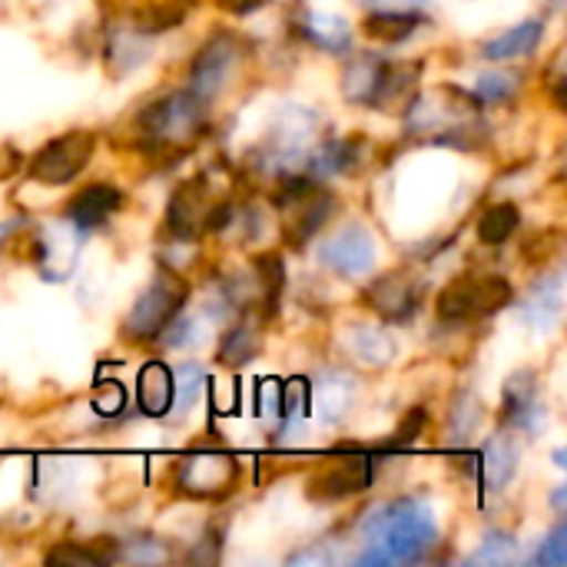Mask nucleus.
<instances>
[{
	"label": "nucleus",
	"instance_id": "obj_1",
	"mask_svg": "<svg viewBox=\"0 0 567 567\" xmlns=\"http://www.w3.org/2000/svg\"><path fill=\"white\" fill-rule=\"evenodd\" d=\"M369 551L359 558V565H395V561H422L429 548L439 542V525L429 512V505L405 498L385 505L369 525Z\"/></svg>",
	"mask_w": 567,
	"mask_h": 567
},
{
	"label": "nucleus",
	"instance_id": "obj_2",
	"mask_svg": "<svg viewBox=\"0 0 567 567\" xmlns=\"http://www.w3.org/2000/svg\"><path fill=\"white\" fill-rule=\"evenodd\" d=\"M272 203L282 216V243L289 249H302L329 223V216L336 209V196L309 176L282 179Z\"/></svg>",
	"mask_w": 567,
	"mask_h": 567
},
{
	"label": "nucleus",
	"instance_id": "obj_3",
	"mask_svg": "<svg viewBox=\"0 0 567 567\" xmlns=\"http://www.w3.org/2000/svg\"><path fill=\"white\" fill-rule=\"evenodd\" d=\"M512 302H515V289L505 276H495V272L458 276L439 292L435 312L445 322H472V319L495 316Z\"/></svg>",
	"mask_w": 567,
	"mask_h": 567
},
{
	"label": "nucleus",
	"instance_id": "obj_4",
	"mask_svg": "<svg viewBox=\"0 0 567 567\" xmlns=\"http://www.w3.org/2000/svg\"><path fill=\"white\" fill-rule=\"evenodd\" d=\"M203 126H206V103L196 100L189 90L159 96L140 113V130L146 133V143L159 150H183L199 136Z\"/></svg>",
	"mask_w": 567,
	"mask_h": 567
},
{
	"label": "nucleus",
	"instance_id": "obj_5",
	"mask_svg": "<svg viewBox=\"0 0 567 567\" xmlns=\"http://www.w3.org/2000/svg\"><path fill=\"white\" fill-rule=\"evenodd\" d=\"M189 296L186 279H179L176 272H159L133 302V309L126 312L123 322V336L130 342H153L159 339V332L183 312Z\"/></svg>",
	"mask_w": 567,
	"mask_h": 567
},
{
	"label": "nucleus",
	"instance_id": "obj_6",
	"mask_svg": "<svg viewBox=\"0 0 567 567\" xmlns=\"http://www.w3.org/2000/svg\"><path fill=\"white\" fill-rule=\"evenodd\" d=\"M96 136L86 130H70L63 136H53L33 159H30V176L43 186H63L73 183L86 163L93 159Z\"/></svg>",
	"mask_w": 567,
	"mask_h": 567
},
{
	"label": "nucleus",
	"instance_id": "obj_7",
	"mask_svg": "<svg viewBox=\"0 0 567 567\" xmlns=\"http://www.w3.org/2000/svg\"><path fill=\"white\" fill-rule=\"evenodd\" d=\"M239 482V465L226 452H193L176 468V488L189 498L229 495Z\"/></svg>",
	"mask_w": 567,
	"mask_h": 567
},
{
	"label": "nucleus",
	"instance_id": "obj_8",
	"mask_svg": "<svg viewBox=\"0 0 567 567\" xmlns=\"http://www.w3.org/2000/svg\"><path fill=\"white\" fill-rule=\"evenodd\" d=\"M239 53L243 50L233 33H216L213 40H206L189 66V93L203 103L219 96L239 66Z\"/></svg>",
	"mask_w": 567,
	"mask_h": 567
},
{
	"label": "nucleus",
	"instance_id": "obj_9",
	"mask_svg": "<svg viewBox=\"0 0 567 567\" xmlns=\"http://www.w3.org/2000/svg\"><path fill=\"white\" fill-rule=\"evenodd\" d=\"M372 485V462L365 455H346V458H332L326 465H319L309 478L306 495L312 502H346L352 495H362Z\"/></svg>",
	"mask_w": 567,
	"mask_h": 567
},
{
	"label": "nucleus",
	"instance_id": "obj_10",
	"mask_svg": "<svg viewBox=\"0 0 567 567\" xmlns=\"http://www.w3.org/2000/svg\"><path fill=\"white\" fill-rule=\"evenodd\" d=\"M223 199L206 186V179H189L176 189V196L166 206V226L173 229V236L179 239H193L199 233H206L213 209Z\"/></svg>",
	"mask_w": 567,
	"mask_h": 567
},
{
	"label": "nucleus",
	"instance_id": "obj_11",
	"mask_svg": "<svg viewBox=\"0 0 567 567\" xmlns=\"http://www.w3.org/2000/svg\"><path fill=\"white\" fill-rule=\"evenodd\" d=\"M319 259L326 269H332L342 279L365 276L375 266V239L362 226H349L322 246Z\"/></svg>",
	"mask_w": 567,
	"mask_h": 567
},
{
	"label": "nucleus",
	"instance_id": "obj_12",
	"mask_svg": "<svg viewBox=\"0 0 567 567\" xmlns=\"http://www.w3.org/2000/svg\"><path fill=\"white\" fill-rule=\"evenodd\" d=\"M419 76H422V66L419 63H402V60L399 63H389V60H382L369 106L385 110L392 116L412 113V103L419 96Z\"/></svg>",
	"mask_w": 567,
	"mask_h": 567
},
{
	"label": "nucleus",
	"instance_id": "obj_13",
	"mask_svg": "<svg viewBox=\"0 0 567 567\" xmlns=\"http://www.w3.org/2000/svg\"><path fill=\"white\" fill-rule=\"evenodd\" d=\"M502 419H505V425H512L518 432H538V425L545 422V409L538 402V382H535L532 369H522L508 379Z\"/></svg>",
	"mask_w": 567,
	"mask_h": 567
},
{
	"label": "nucleus",
	"instance_id": "obj_14",
	"mask_svg": "<svg viewBox=\"0 0 567 567\" xmlns=\"http://www.w3.org/2000/svg\"><path fill=\"white\" fill-rule=\"evenodd\" d=\"M365 302L369 309H375L382 319H392V322H402L415 312L419 306V289L409 276L402 272H389L382 279H375L365 292Z\"/></svg>",
	"mask_w": 567,
	"mask_h": 567
},
{
	"label": "nucleus",
	"instance_id": "obj_15",
	"mask_svg": "<svg viewBox=\"0 0 567 567\" xmlns=\"http://www.w3.org/2000/svg\"><path fill=\"white\" fill-rule=\"evenodd\" d=\"M123 206V193L116 186H106V183H93L86 189H80L70 206H66V223L73 229H93V226H103L116 209Z\"/></svg>",
	"mask_w": 567,
	"mask_h": 567
},
{
	"label": "nucleus",
	"instance_id": "obj_16",
	"mask_svg": "<svg viewBox=\"0 0 567 567\" xmlns=\"http://www.w3.org/2000/svg\"><path fill=\"white\" fill-rule=\"evenodd\" d=\"M561 302H565V282L561 276H542L528 292L525 299L518 302V312L528 326L535 329H548L558 322L561 316Z\"/></svg>",
	"mask_w": 567,
	"mask_h": 567
},
{
	"label": "nucleus",
	"instance_id": "obj_17",
	"mask_svg": "<svg viewBox=\"0 0 567 567\" xmlns=\"http://www.w3.org/2000/svg\"><path fill=\"white\" fill-rule=\"evenodd\" d=\"M299 30L309 43L329 50V53H342L352 43V27L346 17L339 13H319V10H302L299 17Z\"/></svg>",
	"mask_w": 567,
	"mask_h": 567
},
{
	"label": "nucleus",
	"instance_id": "obj_18",
	"mask_svg": "<svg viewBox=\"0 0 567 567\" xmlns=\"http://www.w3.org/2000/svg\"><path fill=\"white\" fill-rule=\"evenodd\" d=\"M419 27H422V13L419 10H409V7H399V10H392V7L389 10H372L362 20V33L369 40H379V43H402Z\"/></svg>",
	"mask_w": 567,
	"mask_h": 567
},
{
	"label": "nucleus",
	"instance_id": "obj_19",
	"mask_svg": "<svg viewBox=\"0 0 567 567\" xmlns=\"http://www.w3.org/2000/svg\"><path fill=\"white\" fill-rule=\"evenodd\" d=\"M136 395H140V409L146 415H153V419L166 415L173 405V372L163 362H146L136 379Z\"/></svg>",
	"mask_w": 567,
	"mask_h": 567
},
{
	"label": "nucleus",
	"instance_id": "obj_20",
	"mask_svg": "<svg viewBox=\"0 0 567 567\" xmlns=\"http://www.w3.org/2000/svg\"><path fill=\"white\" fill-rule=\"evenodd\" d=\"M355 399V382L346 372H329L312 385V402L326 422H342L346 412L352 409Z\"/></svg>",
	"mask_w": 567,
	"mask_h": 567
},
{
	"label": "nucleus",
	"instance_id": "obj_21",
	"mask_svg": "<svg viewBox=\"0 0 567 567\" xmlns=\"http://www.w3.org/2000/svg\"><path fill=\"white\" fill-rule=\"evenodd\" d=\"M262 352V329L256 319H243L233 329H226V336L219 339V362L229 369H239L246 362H252Z\"/></svg>",
	"mask_w": 567,
	"mask_h": 567
},
{
	"label": "nucleus",
	"instance_id": "obj_22",
	"mask_svg": "<svg viewBox=\"0 0 567 567\" xmlns=\"http://www.w3.org/2000/svg\"><path fill=\"white\" fill-rule=\"evenodd\" d=\"M545 37V23L542 20H525L512 30H505L502 37L488 40L485 43V56L488 60H518V56H528Z\"/></svg>",
	"mask_w": 567,
	"mask_h": 567
},
{
	"label": "nucleus",
	"instance_id": "obj_23",
	"mask_svg": "<svg viewBox=\"0 0 567 567\" xmlns=\"http://www.w3.org/2000/svg\"><path fill=\"white\" fill-rule=\"evenodd\" d=\"M518 472V445L512 435H495L485 449V482L492 485V492H502Z\"/></svg>",
	"mask_w": 567,
	"mask_h": 567
},
{
	"label": "nucleus",
	"instance_id": "obj_24",
	"mask_svg": "<svg viewBox=\"0 0 567 567\" xmlns=\"http://www.w3.org/2000/svg\"><path fill=\"white\" fill-rule=\"evenodd\" d=\"M522 223V209L515 203H495L478 216V239L485 246H502L515 236Z\"/></svg>",
	"mask_w": 567,
	"mask_h": 567
},
{
	"label": "nucleus",
	"instance_id": "obj_25",
	"mask_svg": "<svg viewBox=\"0 0 567 567\" xmlns=\"http://www.w3.org/2000/svg\"><path fill=\"white\" fill-rule=\"evenodd\" d=\"M379 66H382V60H375V56H359L355 63H349L342 70L346 96L355 100V103H369L372 90H375V80H379Z\"/></svg>",
	"mask_w": 567,
	"mask_h": 567
},
{
	"label": "nucleus",
	"instance_id": "obj_26",
	"mask_svg": "<svg viewBox=\"0 0 567 567\" xmlns=\"http://www.w3.org/2000/svg\"><path fill=\"white\" fill-rule=\"evenodd\" d=\"M352 352L369 362V365H382L392 359V339L382 332V329H372V326H355L352 329V339H349Z\"/></svg>",
	"mask_w": 567,
	"mask_h": 567
},
{
	"label": "nucleus",
	"instance_id": "obj_27",
	"mask_svg": "<svg viewBox=\"0 0 567 567\" xmlns=\"http://www.w3.org/2000/svg\"><path fill=\"white\" fill-rule=\"evenodd\" d=\"M482 422V402L472 392H458L452 412H449V435L452 442H468Z\"/></svg>",
	"mask_w": 567,
	"mask_h": 567
},
{
	"label": "nucleus",
	"instance_id": "obj_28",
	"mask_svg": "<svg viewBox=\"0 0 567 567\" xmlns=\"http://www.w3.org/2000/svg\"><path fill=\"white\" fill-rule=\"evenodd\" d=\"M179 20H183V7L179 3H150V7H140L133 13V27L143 30L146 37L163 33V30L176 27Z\"/></svg>",
	"mask_w": 567,
	"mask_h": 567
},
{
	"label": "nucleus",
	"instance_id": "obj_29",
	"mask_svg": "<svg viewBox=\"0 0 567 567\" xmlns=\"http://www.w3.org/2000/svg\"><path fill=\"white\" fill-rule=\"evenodd\" d=\"M143 53H146V33L143 30H120L110 37V60L113 63H123V66H136L143 63Z\"/></svg>",
	"mask_w": 567,
	"mask_h": 567
},
{
	"label": "nucleus",
	"instance_id": "obj_30",
	"mask_svg": "<svg viewBox=\"0 0 567 567\" xmlns=\"http://www.w3.org/2000/svg\"><path fill=\"white\" fill-rule=\"evenodd\" d=\"M256 272H259V282H262V296H266V302H269V306H276V299H279L282 286H286L282 259H279L276 252H262V256H256Z\"/></svg>",
	"mask_w": 567,
	"mask_h": 567
},
{
	"label": "nucleus",
	"instance_id": "obj_31",
	"mask_svg": "<svg viewBox=\"0 0 567 567\" xmlns=\"http://www.w3.org/2000/svg\"><path fill=\"white\" fill-rule=\"evenodd\" d=\"M199 389H203V369H199V365L186 362V365H179V369L173 372V402H176L179 409H189V405L196 402Z\"/></svg>",
	"mask_w": 567,
	"mask_h": 567
},
{
	"label": "nucleus",
	"instance_id": "obj_32",
	"mask_svg": "<svg viewBox=\"0 0 567 567\" xmlns=\"http://www.w3.org/2000/svg\"><path fill=\"white\" fill-rule=\"evenodd\" d=\"M512 93H515V76L502 73V70H488L475 83V100H482V103H502Z\"/></svg>",
	"mask_w": 567,
	"mask_h": 567
},
{
	"label": "nucleus",
	"instance_id": "obj_33",
	"mask_svg": "<svg viewBox=\"0 0 567 567\" xmlns=\"http://www.w3.org/2000/svg\"><path fill=\"white\" fill-rule=\"evenodd\" d=\"M106 555H96L93 548H80V545H60L56 551L47 555V565H103Z\"/></svg>",
	"mask_w": 567,
	"mask_h": 567
},
{
	"label": "nucleus",
	"instance_id": "obj_34",
	"mask_svg": "<svg viewBox=\"0 0 567 567\" xmlns=\"http://www.w3.org/2000/svg\"><path fill=\"white\" fill-rule=\"evenodd\" d=\"M567 561V528L565 525H558L551 535H548V542L542 545V551H538V558H535V565L542 567H561Z\"/></svg>",
	"mask_w": 567,
	"mask_h": 567
},
{
	"label": "nucleus",
	"instance_id": "obj_35",
	"mask_svg": "<svg viewBox=\"0 0 567 567\" xmlns=\"http://www.w3.org/2000/svg\"><path fill=\"white\" fill-rule=\"evenodd\" d=\"M515 542L508 538V535H492V538H485V545H482V551L475 555V561H488V565H498V561H508L512 555H515Z\"/></svg>",
	"mask_w": 567,
	"mask_h": 567
},
{
	"label": "nucleus",
	"instance_id": "obj_36",
	"mask_svg": "<svg viewBox=\"0 0 567 567\" xmlns=\"http://www.w3.org/2000/svg\"><path fill=\"white\" fill-rule=\"evenodd\" d=\"M306 395H309L306 379H292V382L286 385V392H282V412H286L289 422L299 419V415L306 412Z\"/></svg>",
	"mask_w": 567,
	"mask_h": 567
},
{
	"label": "nucleus",
	"instance_id": "obj_37",
	"mask_svg": "<svg viewBox=\"0 0 567 567\" xmlns=\"http://www.w3.org/2000/svg\"><path fill=\"white\" fill-rule=\"evenodd\" d=\"M425 422H429V412L425 409H412L409 415H405V422L395 429V439H392V445H412L419 435H422V429H425Z\"/></svg>",
	"mask_w": 567,
	"mask_h": 567
},
{
	"label": "nucleus",
	"instance_id": "obj_38",
	"mask_svg": "<svg viewBox=\"0 0 567 567\" xmlns=\"http://www.w3.org/2000/svg\"><path fill=\"white\" fill-rule=\"evenodd\" d=\"M93 409L100 412V415H113V412H120L123 409V389L120 385H100L96 389V395H93Z\"/></svg>",
	"mask_w": 567,
	"mask_h": 567
},
{
	"label": "nucleus",
	"instance_id": "obj_39",
	"mask_svg": "<svg viewBox=\"0 0 567 567\" xmlns=\"http://www.w3.org/2000/svg\"><path fill=\"white\" fill-rule=\"evenodd\" d=\"M266 0H219V7L226 10V13H252V10H259Z\"/></svg>",
	"mask_w": 567,
	"mask_h": 567
},
{
	"label": "nucleus",
	"instance_id": "obj_40",
	"mask_svg": "<svg viewBox=\"0 0 567 567\" xmlns=\"http://www.w3.org/2000/svg\"><path fill=\"white\" fill-rule=\"evenodd\" d=\"M17 166H20V153L10 150V146H0V176L17 173Z\"/></svg>",
	"mask_w": 567,
	"mask_h": 567
}]
</instances>
